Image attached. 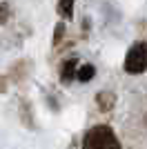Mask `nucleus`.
<instances>
[{"mask_svg":"<svg viewBox=\"0 0 147 149\" xmlns=\"http://www.w3.org/2000/svg\"><path fill=\"white\" fill-rule=\"evenodd\" d=\"M94 76V67L92 65H85V67H80L78 71H76V78H80V80H89Z\"/></svg>","mask_w":147,"mask_h":149,"instance_id":"nucleus-3","label":"nucleus"},{"mask_svg":"<svg viewBox=\"0 0 147 149\" xmlns=\"http://www.w3.org/2000/svg\"><path fill=\"white\" fill-rule=\"evenodd\" d=\"M71 7H74V0H60V2H58V11H60L65 18H69V16H71Z\"/></svg>","mask_w":147,"mask_h":149,"instance_id":"nucleus-4","label":"nucleus"},{"mask_svg":"<svg viewBox=\"0 0 147 149\" xmlns=\"http://www.w3.org/2000/svg\"><path fill=\"white\" fill-rule=\"evenodd\" d=\"M145 69H147V42H136L127 51L125 71H129V74H143Z\"/></svg>","mask_w":147,"mask_h":149,"instance_id":"nucleus-2","label":"nucleus"},{"mask_svg":"<svg viewBox=\"0 0 147 149\" xmlns=\"http://www.w3.org/2000/svg\"><path fill=\"white\" fill-rule=\"evenodd\" d=\"M5 18V7H0V20Z\"/></svg>","mask_w":147,"mask_h":149,"instance_id":"nucleus-6","label":"nucleus"},{"mask_svg":"<svg viewBox=\"0 0 147 149\" xmlns=\"http://www.w3.org/2000/svg\"><path fill=\"white\" fill-rule=\"evenodd\" d=\"M83 149H120L116 134L105 127V125H98L85 134V140H83Z\"/></svg>","mask_w":147,"mask_h":149,"instance_id":"nucleus-1","label":"nucleus"},{"mask_svg":"<svg viewBox=\"0 0 147 149\" xmlns=\"http://www.w3.org/2000/svg\"><path fill=\"white\" fill-rule=\"evenodd\" d=\"M76 71H78V67H76V60H69L65 67H62V76H65V80H69L71 76H76Z\"/></svg>","mask_w":147,"mask_h":149,"instance_id":"nucleus-5","label":"nucleus"}]
</instances>
